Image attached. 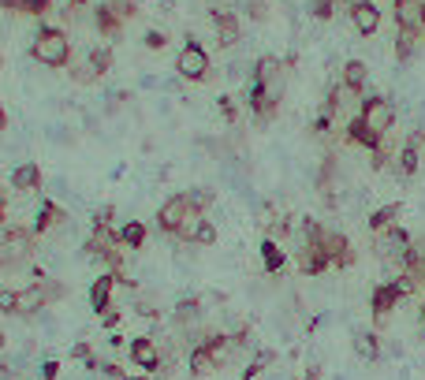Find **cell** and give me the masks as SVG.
Masks as SVG:
<instances>
[{"instance_id": "cell-19", "label": "cell", "mask_w": 425, "mask_h": 380, "mask_svg": "<svg viewBox=\"0 0 425 380\" xmlns=\"http://www.w3.org/2000/svg\"><path fill=\"white\" fill-rule=\"evenodd\" d=\"M93 19H97V30H101L105 38H120L123 15H120L116 8H112V4H101V8H97V15H93Z\"/></svg>"}, {"instance_id": "cell-24", "label": "cell", "mask_w": 425, "mask_h": 380, "mask_svg": "<svg viewBox=\"0 0 425 380\" xmlns=\"http://www.w3.org/2000/svg\"><path fill=\"white\" fill-rule=\"evenodd\" d=\"M366 75H369V68L362 60H347L343 63V82L354 90V93H362V86H366Z\"/></svg>"}, {"instance_id": "cell-32", "label": "cell", "mask_w": 425, "mask_h": 380, "mask_svg": "<svg viewBox=\"0 0 425 380\" xmlns=\"http://www.w3.org/2000/svg\"><path fill=\"white\" fill-rule=\"evenodd\" d=\"M336 4L339 0H309V15H314V19H332Z\"/></svg>"}, {"instance_id": "cell-4", "label": "cell", "mask_w": 425, "mask_h": 380, "mask_svg": "<svg viewBox=\"0 0 425 380\" xmlns=\"http://www.w3.org/2000/svg\"><path fill=\"white\" fill-rule=\"evenodd\" d=\"M284 75H287V63L280 56H261L254 63V78L250 82L265 86V93L272 97V101H280V97H284Z\"/></svg>"}, {"instance_id": "cell-17", "label": "cell", "mask_w": 425, "mask_h": 380, "mask_svg": "<svg viewBox=\"0 0 425 380\" xmlns=\"http://www.w3.org/2000/svg\"><path fill=\"white\" fill-rule=\"evenodd\" d=\"M217 366H220V358L212 354L205 343H198V346L190 351V373H194V376H209V373L217 369Z\"/></svg>"}, {"instance_id": "cell-27", "label": "cell", "mask_w": 425, "mask_h": 380, "mask_svg": "<svg viewBox=\"0 0 425 380\" xmlns=\"http://www.w3.org/2000/svg\"><path fill=\"white\" fill-rule=\"evenodd\" d=\"M198 309H202V302H198V299H183V302L175 306V324H179V328L194 324V321H198Z\"/></svg>"}, {"instance_id": "cell-36", "label": "cell", "mask_w": 425, "mask_h": 380, "mask_svg": "<svg viewBox=\"0 0 425 380\" xmlns=\"http://www.w3.org/2000/svg\"><path fill=\"white\" fill-rule=\"evenodd\" d=\"M15 302H19V291H0V313H15Z\"/></svg>"}, {"instance_id": "cell-12", "label": "cell", "mask_w": 425, "mask_h": 380, "mask_svg": "<svg viewBox=\"0 0 425 380\" xmlns=\"http://www.w3.org/2000/svg\"><path fill=\"white\" fill-rule=\"evenodd\" d=\"M351 23H354V30L358 34H377L381 30V8L373 4V0H366V4H358V8H351Z\"/></svg>"}, {"instance_id": "cell-2", "label": "cell", "mask_w": 425, "mask_h": 380, "mask_svg": "<svg viewBox=\"0 0 425 380\" xmlns=\"http://www.w3.org/2000/svg\"><path fill=\"white\" fill-rule=\"evenodd\" d=\"M411 291H418V284H414L411 276H399V279H384V284H377V287H373V294H369L373 321L384 324V321H388V313L396 309V306H399Z\"/></svg>"}, {"instance_id": "cell-26", "label": "cell", "mask_w": 425, "mask_h": 380, "mask_svg": "<svg viewBox=\"0 0 425 380\" xmlns=\"http://www.w3.org/2000/svg\"><path fill=\"white\" fill-rule=\"evenodd\" d=\"M120 242L127 246V250H138V246L145 242V224H138V220L123 224V227H120Z\"/></svg>"}, {"instance_id": "cell-37", "label": "cell", "mask_w": 425, "mask_h": 380, "mask_svg": "<svg viewBox=\"0 0 425 380\" xmlns=\"http://www.w3.org/2000/svg\"><path fill=\"white\" fill-rule=\"evenodd\" d=\"M198 242H202V246H212V242H217V227H212V220H205V227L198 231Z\"/></svg>"}, {"instance_id": "cell-7", "label": "cell", "mask_w": 425, "mask_h": 380, "mask_svg": "<svg viewBox=\"0 0 425 380\" xmlns=\"http://www.w3.org/2000/svg\"><path fill=\"white\" fill-rule=\"evenodd\" d=\"M190 205H194V197H190V194H172L168 202L157 209V227L165 231V235H175V231H179V224L187 220Z\"/></svg>"}, {"instance_id": "cell-28", "label": "cell", "mask_w": 425, "mask_h": 380, "mask_svg": "<svg viewBox=\"0 0 425 380\" xmlns=\"http://www.w3.org/2000/svg\"><path fill=\"white\" fill-rule=\"evenodd\" d=\"M90 63H93V71H97V75H105V71L112 68V48H108V45L93 48V53H90Z\"/></svg>"}, {"instance_id": "cell-39", "label": "cell", "mask_w": 425, "mask_h": 380, "mask_svg": "<svg viewBox=\"0 0 425 380\" xmlns=\"http://www.w3.org/2000/svg\"><path fill=\"white\" fill-rule=\"evenodd\" d=\"M101 324H105V328H116V324H120V313H116V309L108 306V309L101 313Z\"/></svg>"}, {"instance_id": "cell-5", "label": "cell", "mask_w": 425, "mask_h": 380, "mask_svg": "<svg viewBox=\"0 0 425 380\" xmlns=\"http://www.w3.org/2000/svg\"><path fill=\"white\" fill-rule=\"evenodd\" d=\"M175 71H179V78H187V82L209 78V53L198 41H187L183 48H179V56H175Z\"/></svg>"}, {"instance_id": "cell-38", "label": "cell", "mask_w": 425, "mask_h": 380, "mask_svg": "<svg viewBox=\"0 0 425 380\" xmlns=\"http://www.w3.org/2000/svg\"><path fill=\"white\" fill-rule=\"evenodd\" d=\"M108 220H112V205H101L93 212V227H108Z\"/></svg>"}, {"instance_id": "cell-6", "label": "cell", "mask_w": 425, "mask_h": 380, "mask_svg": "<svg viewBox=\"0 0 425 380\" xmlns=\"http://www.w3.org/2000/svg\"><path fill=\"white\" fill-rule=\"evenodd\" d=\"M411 235L396 224V227H388V231H381L377 235V254H381V261H391V265H399L403 269V261H406V254H411Z\"/></svg>"}, {"instance_id": "cell-16", "label": "cell", "mask_w": 425, "mask_h": 380, "mask_svg": "<svg viewBox=\"0 0 425 380\" xmlns=\"http://www.w3.org/2000/svg\"><path fill=\"white\" fill-rule=\"evenodd\" d=\"M202 227H205V209L190 205L187 220L179 224V231H175V239H179V242H198V231H202Z\"/></svg>"}, {"instance_id": "cell-47", "label": "cell", "mask_w": 425, "mask_h": 380, "mask_svg": "<svg viewBox=\"0 0 425 380\" xmlns=\"http://www.w3.org/2000/svg\"><path fill=\"white\" fill-rule=\"evenodd\" d=\"M0 346H4V332H0Z\"/></svg>"}, {"instance_id": "cell-1", "label": "cell", "mask_w": 425, "mask_h": 380, "mask_svg": "<svg viewBox=\"0 0 425 380\" xmlns=\"http://www.w3.org/2000/svg\"><path fill=\"white\" fill-rule=\"evenodd\" d=\"M30 56H34L38 63H45V68H63V63L71 60V41H68L63 30L41 26L34 34V45H30Z\"/></svg>"}, {"instance_id": "cell-13", "label": "cell", "mask_w": 425, "mask_h": 380, "mask_svg": "<svg viewBox=\"0 0 425 380\" xmlns=\"http://www.w3.org/2000/svg\"><path fill=\"white\" fill-rule=\"evenodd\" d=\"M396 4V23L406 34H418L421 30V0H391Z\"/></svg>"}, {"instance_id": "cell-23", "label": "cell", "mask_w": 425, "mask_h": 380, "mask_svg": "<svg viewBox=\"0 0 425 380\" xmlns=\"http://www.w3.org/2000/svg\"><path fill=\"white\" fill-rule=\"evenodd\" d=\"M0 8L19 11V15H45L53 8V0H0Z\"/></svg>"}, {"instance_id": "cell-43", "label": "cell", "mask_w": 425, "mask_h": 380, "mask_svg": "<svg viewBox=\"0 0 425 380\" xmlns=\"http://www.w3.org/2000/svg\"><path fill=\"white\" fill-rule=\"evenodd\" d=\"M421 34H425V0H421Z\"/></svg>"}, {"instance_id": "cell-22", "label": "cell", "mask_w": 425, "mask_h": 380, "mask_svg": "<svg viewBox=\"0 0 425 380\" xmlns=\"http://www.w3.org/2000/svg\"><path fill=\"white\" fill-rule=\"evenodd\" d=\"M261 261H265V272H284V265H287V257H284V250H280V242H276V239L261 242Z\"/></svg>"}, {"instance_id": "cell-11", "label": "cell", "mask_w": 425, "mask_h": 380, "mask_svg": "<svg viewBox=\"0 0 425 380\" xmlns=\"http://www.w3.org/2000/svg\"><path fill=\"white\" fill-rule=\"evenodd\" d=\"M120 284V272H101L93 279V287H90V306L97 309V317L112 306V287Z\"/></svg>"}, {"instance_id": "cell-8", "label": "cell", "mask_w": 425, "mask_h": 380, "mask_svg": "<svg viewBox=\"0 0 425 380\" xmlns=\"http://www.w3.org/2000/svg\"><path fill=\"white\" fill-rule=\"evenodd\" d=\"M130 361L142 369V373H157L160 369V346L153 336H135L130 339Z\"/></svg>"}, {"instance_id": "cell-14", "label": "cell", "mask_w": 425, "mask_h": 380, "mask_svg": "<svg viewBox=\"0 0 425 380\" xmlns=\"http://www.w3.org/2000/svg\"><path fill=\"white\" fill-rule=\"evenodd\" d=\"M347 142H351V145H362V150H369V153L384 150V138H381V135H373V130H369L362 120H358V115L347 123Z\"/></svg>"}, {"instance_id": "cell-15", "label": "cell", "mask_w": 425, "mask_h": 380, "mask_svg": "<svg viewBox=\"0 0 425 380\" xmlns=\"http://www.w3.org/2000/svg\"><path fill=\"white\" fill-rule=\"evenodd\" d=\"M63 220H68V212H63L56 202H41L38 220H34V227H30V231H34V235H45L48 227H56V224H63Z\"/></svg>"}, {"instance_id": "cell-29", "label": "cell", "mask_w": 425, "mask_h": 380, "mask_svg": "<svg viewBox=\"0 0 425 380\" xmlns=\"http://www.w3.org/2000/svg\"><path fill=\"white\" fill-rule=\"evenodd\" d=\"M71 358H78V361H86V369H90V373H97V369H101V361H97V358H93V351H90V343H75V346H71Z\"/></svg>"}, {"instance_id": "cell-21", "label": "cell", "mask_w": 425, "mask_h": 380, "mask_svg": "<svg viewBox=\"0 0 425 380\" xmlns=\"http://www.w3.org/2000/svg\"><path fill=\"white\" fill-rule=\"evenodd\" d=\"M354 354L362 361H377L381 358V336L377 332H354Z\"/></svg>"}, {"instance_id": "cell-30", "label": "cell", "mask_w": 425, "mask_h": 380, "mask_svg": "<svg viewBox=\"0 0 425 380\" xmlns=\"http://www.w3.org/2000/svg\"><path fill=\"white\" fill-rule=\"evenodd\" d=\"M414 38L418 34H406V30H399V34H396V56L399 60H411L414 56Z\"/></svg>"}, {"instance_id": "cell-48", "label": "cell", "mask_w": 425, "mask_h": 380, "mask_svg": "<svg viewBox=\"0 0 425 380\" xmlns=\"http://www.w3.org/2000/svg\"><path fill=\"white\" fill-rule=\"evenodd\" d=\"M0 202H4V194H0Z\"/></svg>"}, {"instance_id": "cell-3", "label": "cell", "mask_w": 425, "mask_h": 380, "mask_svg": "<svg viewBox=\"0 0 425 380\" xmlns=\"http://www.w3.org/2000/svg\"><path fill=\"white\" fill-rule=\"evenodd\" d=\"M358 120H362L373 135H388L391 130V123H396V105L388 101V97H381V93H373V97H366L362 101V108H358Z\"/></svg>"}, {"instance_id": "cell-40", "label": "cell", "mask_w": 425, "mask_h": 380, "mask_svg": "<svg viewBox=\"0 0 425 380\" xmlns=\"http://www.w3.org/2000/svg\"><path fill=\"white\" fill-rule=\"evenodd\" d=\"M41 376H45V380H56V376H60V361H45Z\"/></svg>"}, {"instance_id": "cell-35", "label": "cell", "mask_w": 425, "mask_h": 380, "mask_svg": "<svg viewBox=\"0 0 425 380\" xmlns=\"http://www.w3.org/2000/svg\"><path fill=\"white\" fill-rule=\"evenodd\" d=\"M220 115L227 123H235L239 120V108H235V97H220Z\"/></svg>"}, {"instance_id": "cell-46", "label": "cell", "mask_w": 425, "mask_h": 380, "mask_svg": "<svg viewBox=\"0 0 425 380\" xmlns=\"http://www.w3.org/2000/svg\"><path fill=\"white\" fill-rule=\"evenodd\" d=\"M421 321H425V294H421Z\"/></svg>"}, {"instance_id": "cell-18", "label": "cell", "mask_w": 425, "mask_h": 380, "mask_svg": "<svg viewBox=\"0 0 425 380\" xmlns=\"http://www.w3.org/2000/svg\"><path fill=\"white\" fill-rule=\"evenodd\" d=\"M399 212H403V205H399V202H391V205H381L377 212H369V231H373V235H381V231L396 227Z\"/></svg>"}, {"instance_id": "cell-41", "label": "cell", "mask_w": 425, "mask_h": 380, "mask_svg": "<svg viewBox=\"0 0 425 380\" xmlns=\"http://www.w3.org/2000/svg\"><path fill=\"white\" fill-rule=\"evenodd\" d=\"M8 127V115H4V105H0V130Z\"/></svg>"}, {"instance_id": "cell-45", "label": "cell", "mask_w": 425, "mask_h": 380, "mask_svg": "<svg viewBox=\"0 0 425 380\" xmlns=\"http://www.w3.org/2000/svg\"><path fill=\"white\" fill-rule=\"evenodd\" d=\"M0 224H4V202H0Z\"/></svg>"}, {"instance_id": "cell-25", "label": "cell", "mask_w": 425, "mask_h": 380, "mask_svg": "<svg viewBox=\"0 0 425 380\" xmlns=\"http://www.w3.org/2000/svg\"><path fill=\"white\" fill-rule=\"evenodd\" d=\"M399 172L403 175H414L418 172V135H411L403 142V150H399Z\"/></svg>"}, {"instance_id": "cell-34", "label": "cell", "mask_w": 425, "mask_h": 380, "mask_svg": "<svg viewBox=\"0 0 425 380\" xmlns=\"http://www.w3.org/2000/svg\"><path fill=\"white\" fill-rule=\"evenodd\" d=\"M145 48H153V53H160V48L168 45V38H165V30H145Z\"/></svg>"}, {"instance_id": "cell-31", "label": "cell", "mask_w": 425, "mask_h": 380, "mask_svg": "<svg viewBox=\"0 0 425 380\" xmlns=\"http://www.w3.org/2000/svg\"><path fill=\"white\" fill-rule=\"evenodd\" d=\"M272 358H276L272 351H257V358L250 361V366H247V369H242V380H254V376H257L261 369H265V366H269V361H272Z\"/></svg>"}, {"instance_id": "cell-33", "label": "cell", "mask_w": 425, "mask_h": 380, "mask_svg": "<svg viewBox=\"0 0 425 380\" xmlns=\"http://www.w3.org/2000/svg\"><path fill=\"white\" fill-rule=\"evenodd\" d=\"M71 78H75V82H83V86H90V82H97L101 75L93 71V63H83V68H71Z\"/></svg>"}, {"instance_id": "cell-44", "label": "cell", "mask_w": 425, "mask_h": 380, "mask_svg": "<svg viewBox=\"0 0 425 380\" xmlns=\"http://www.w3.org/2000/svg\"><path fill=\"white\" fill-rule=\"evenodd\" d=\"M127 380H150V373H145V376H130V373H127Z\"/></svg>"}, {"instance_id": "cell-9", "label": "cell", "mask_w": 425, "mask_h": 380, "mask_svg": "<svg viewBox=\"0 0 425 380\" xmlns=\"http://www.w3.org/2000/svg\"><path fill=\"white\" fill-rule=\"evenodd\" d=\"M329 269H332V257L324 254V246L321 242H302V250H299V272L321 276V272H329Z\"/></svg>"}, {"instance_id": "cell-10", "label": "cell", "mask_w": 425, "mask_h": 380, "mask_svg": "<svg viewBox=\"0 0 425 380\" xmlns=\"http://www.w3.org/2000/svg\"><path fill=\"white\" fill-rule=\"evenodd\" d=\"M209 19H212V26H217V41L224 45V48H232L235 41H239V15L235 11H227V8H212L209 11Z\"/></svg>"}, {"instance_id": "cell-42", "label": "cell", "mask_w": 425, "mask_h": 380, "mask_svg": "<svg viewBox=\"0 0 425 380\" xmlns=\"http://www.w3.org/2000/svg\"><path fill=\"white\" fill-rule=\"evenodd\" d=\"M343 4H347V11H351V8H358V4H366V0H343Z\"/></svg>"}, {"instance_id": "cell-20", "label": "cell", "mask_w": 425, "mask_h": 380, "mask_svg": "<svg viewBox=\"0 0 425 380\" xmlns=\"http://www.w3.org/2000/svg\"><path fill=\"white\" fill-rule=\"evenodd\" d=\"M11 187L15 190H41V168L38 164H19L11 172Z\"/></svg>"}]
</instances>
